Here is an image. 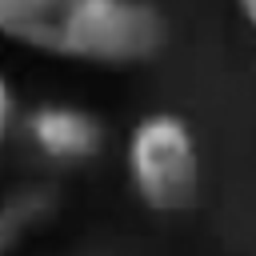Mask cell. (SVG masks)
Wrapping results in <instances>:
<instances>
[{
	"mask_svg": "<svg viewBox=\"0 0 256 256\" xmlns=\"http://www.w3.org/2000/svg\"><path fill=\"white\" fill-rule=\"evenodd\" d=\"M0 40L88 68L148 64L168 20L148 0H0Z\"/></svg>",
	"mask_w": 256,
	"mask_h": 256,
	"instance_id": "obj_1",
	"label": "cell"
},
{
	"mask_svg": "<svg viewBox=\"0 0 256 256\" xmlns=\"http://www.w3.org/2000/svg\"><path fill=\"white\" fill-rule=\"evenodd\" d=\"M128 180L144 208L160 216L188 212L200 196V148L196 132L176 112H148L128 136Z\"/></svg>",
	"mask_w": 256,
	"mask_h": 256,
	"instance_id": "obj_2",
	"label": "cell"
},
{
	"mask_svg": "<svg viewBox=\"0 0 256 256\" xmlns=\"http://www.w3.org/2000/svg\"><path fill=\"white\" fill-rule=\"evenodd\" d=\"M24 128L36 152L56 164H80L104 148V124L76 104H40L28 112Z\"/></svg>",
	"mask_w": 256,
	"mask_h": 256,
	"instance_id": "obj_3",
	"label": "cell"
},
{
	"mask_svg": "<svg viewBox=\"0 0 256 256\" xmlns=\"http://www.w3.org/2000/svg\"><path fill=\"white\" fill-rule=\"evenodd\" d=\"M20 236H24V224L16 220V212L12 208H0V256H8L20 244Z\"/></svg>",
	"mask_w": 256,
	"mask_h": 256,
	"instance_id": "obj_4",
	"label": "cell"
},
{
	"mask_svg": "<svg viewBox=\"0 0 256 256\" xmlns=\"http://www.w3.org/2000/svg\"><path fill=\"white\" fill-rule=\"evenodd\" d=\"M12 116H16V96H12V84H8V76L0 72V144L8 140Z\"/></svg>",
	"mask_w": 256,
	"mask_h": 256,
	"instance_id": "obj_5",
	"label": "cell"
},
{
	"mask_svg": "<svg viewBox=\"0 0 256 256\" xmlns=\"http://www.w3.org/2000/svg\"><path fill=\"white\" fill-rule=\"evenodd\" d=\"M236 8H240V16H244V24L256 32V0H236Z\"/></svg>",
	"mask_w": 256,
	"mask_h": 256,
	"instance_id": "obj_6",
	"label": "cell"
}]
</instances>
